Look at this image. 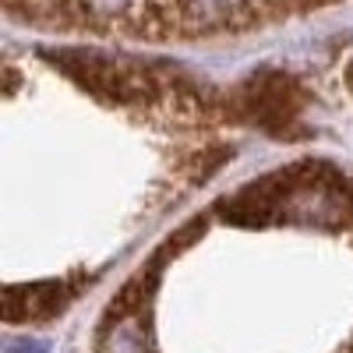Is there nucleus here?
<instances>
[{"label": "nucleus", "instance_id": "1", "mask_svg": "<svg viewBox=\"0 0 353 353\" xmlns=\"http://www.w3.org/2000/svg\"><path fill=\"white\" fill-rule=\"evenodd\" d=\"M233 152L216 92L103 50L0 57V321H50Z\"/></svg>", "mask_w": 353, "mask_h": 353}, {"label": "nucleus", "instance_id": "2", "mask_svg": "<svg viewBox=\"0 0 353 353\" xmlns=\"http://www.w3.org/2000/svg\"><path fill=\"white\" fill-rule=\"evenodd\" d=\"M92 353H353V166L297 156L145 254Z\"/></svg>", "mask_w": 353, "mask_h": 353}, {"label": "nucleus", "instance_id": "3", "mask_svg": "<svg viewBox=\"0 0 353 353\" xmlns=\"http://www.w3.org/2000/svg\"><path fill=\"white\" fill-rule=\"evenodd\" d=\"M339 0H0L36 32L113 43H201L307 18Z\"/></svg>", "mask_w": 353, "mask_h": 353}]
</instances>
